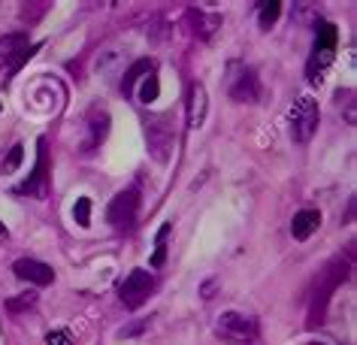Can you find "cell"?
Listing matches in <instances>:
<instances>
[{
  "mask_svg": "<svg viewBox=\"0 0 357 345\" xmlns=\"http://www.w3.org/2000/svg\"><path fill=\"white\" fill-rule=\"evenodd\" d=\"M336 24L330 22H321L318 24V40H315V49H312V58H309V67H306V76L318 85V79L324 76V70L333 64V55H336Z\"/></svg>",
  "mask_w": 357,
  "mask_h": 345,
  "instance_id": "cell-1",
  "label": "cell"
},
{
  "mask_svg": "<svg viewBox=\"0 0 357 345\" xmlns=\"http://www.w3.org/2000/svg\"><path fill=\"white\" fill-rule=\"evenodd\" d=\"M206 106H209V97H206V88L200 82H194L188 88V128H200L203 118H206Z\"/></svg>",
  "mask_w": 357,
  "mask_h": 345,
  "instance_id": "cell-12",
  "label": "cell"
},
{
  "mask_svg": "<svg viewBox=\"0 0 357 345\" xmlns=\"http://www.w3.org/2000/svg\"><path fill=\"white\" fill-rule=\"evenodd\" d=\"M137 209H139V191L128 188L112 197L106 218H109V224H115V227H130L133 218H137Z\"/></svg>",
  "mask_w": 357,
  "mask_h": 345,
  "instance_id": "cell-7",
  "label": "cell"
},
{
  "mask_svg": "<svg viewBox=\"0 0 357 345\" xmlns=\"http://www.w3.org/2000/svg\"><path fill=\"white\" fill-rule=\"evenodd\" d=\"M318 224H321L318 209H303L291 221V236H294V240H309V236L318 230Z\"/></svg>",
  "mask_w": 357,
  "mask_h": 345,
  "instance_id": "cell-14",
  "label": "cell"
},
{
  "mask_svg": "<svg viewBox=\"0 0 357 345\" xmlns=\"http://www.w3.org/2000/svg\"><path fill=\"white\" fill-rule=\"evenodd\" d=\"M158 76H155V70H151V73H146V79H142V88H139V100L142 103H155V97H158Z\"/></svg>",
  "mask_w": 357,
  "mask_h": 345,
  "instance_id": "cell-16",
  "label": "cell"
},
{
  "mask_svg": "<svg viewBox=\"0 0 357 345\" xmlns=\"http://www.w3.org/2000/svg\"><path fill=\"white\" fill-rule=\"evenodd\" d=\"M151 288H155V276L146 273V270H133L130 276L124 279V285H121V303H124V309H139L149 300Z\"/></svg>",
  "mask_w": 357,
  "mask_h": 345,
  "instance_id": "cell-5",
  "label": "cell"
},
{
  "mask_svg": "<svg viewBox=\"0 0 357 345\" xmlns=\"http://www.w3.org/2000/svg\"><path fill=\"white\" fill-rule=\"evenodd\" d=\"M24 306H37V294H19V297H13L10 300V309L13 312H19V309H24Z\"/></svg>",
  "mask_w": 357,
  "mask_h": 345,
  "instance_id": "cell-21",
  "label": "cell"
},
{
  "mask_svg": "<svg viewBox=\"0 0 357 345\" xmlns=\"http://www.w3.org/2000/svg\"><path fill=\"white\" fill-rule=\"evenodd\" d=\"M188 22L194 28V37H200V40H209L212 33L221 28V15L218 13H206V10H191Z\"/></svg>",
  "mask_w": 357,
  "mask_h": 345,
  "instance_id": "cell-13",
  "label": "cell"
},
{
  "mask_svg": "<svg viewBox=\"0 0 357 345\" xmlns=\"http://www.w3.org/2000/svg\"><path fill=\"white\" fill-rule=\"evenodd\" d=\"M318 118H321L318 103L312 100V97H300L291 112V139L294 143H309L312 134L318 130Z\"/></svg>",
  "mask_w": 357,
  "mask_h": 345,
  "instance_id": "cell-3",
  "label": "cell"
},
{
  "mask_svg": "<svg viewBox=\"0 0 357 345\" xmlns=\"http://www.w3.org/2000/svg\"><path fill=\"white\" fill-rule=\"evenodd\" d=\"M49 155H46V143L40 139V158H37V167H33V173H31V179L22 185V194H31V197H49Z\"/></svg>",
  "mask_w": 357,
  "mask_h": 345,
  "instance_id": "cell-9",
  "label": "cell"
},
{
  "mask_svg": "<svg viewBox=\"0 0 357 345\" xmlns=\"http://www.w3.org/2000/svg\"><path fill=\"white\" fill-rule=\"evenodd\" d=\"M227 91L236 103H255L261 97V82H257V76L248 67H234L230 70Z\"/></svg>",
  "mask_w": 357,
  "mask_h": 345,
  "instance_id": "cell-6",
  "label": "cell"
},
{
  "mask_svg": "<svg viewBox=\"0 0 357 345\" xmlns=\"http://www.w3.org/2000/svg\"><path fill=\"white\" fill-rule=\"evenodd\" d=\"M146 73H151V64H149V61H139V64H133V67L128 70V73H124V82H121L124 94H128L130 88L137 85V79H139V76H146Z\"/></svg>",
  "mask_w": 357,
  "mask_h": 345,
  "instance_id": "cell-17",
  "label": "cell"
},
{
  "mask_svg": "<svg viewBox=\"0 0 357 345\" xmlns=\"http://www.w3.org/2000/svg\"><path fill=\"white\" fill-rule=\"evenodd\" d=\"M282 15V3L279 0H273V3H264L261 6V19H257V24H261V31H270L275 22H279Z\"/></svg>",
  "mask_w": 357,
  "mask_h": 345,
  "instance_id": "cell-15",
  "label": "cell"
},
{
  "mask_svg": "<svg viewBox=\"0 0 357 345\" xmlns=\"http://www.w3.org/2000/svg\"><path fill=\"white\" fill-rule=\"evenodd\" d=\"M13 273L24 282H31V285H52L55 282V270L49 267V263L43 261H33V258H22L13 263Z\"/></svg>",
  "mask_w": 357,
  "mask_h": 345,
  "instance_id": "cell-10",
  "label": "cell"
},
{
  "mask_svg": "<svg viewBox=\"0 0 357 345\" xmlns=\"http://www.w3.org/2000/svg\"><path fill=\"white\" fill-rule=\"evenodd\" d=\"M73 218H76L82 227L91 224V200H88V197L76 200V206H73Z\"/></svg>",
  "mask_w": 357,
  "mask_h": 345,
  "instance_id": "cell-18",
  "label": "cell"
},
{
  "mask_svg": "<svg viewBox=\"0 0 357 345\" xmlns=\"http://www.w3.org/2000/svg\"><path fill=\"white\" fill-rule=\"evenodd\" d=\"M0 240H6V227L3 224H0Z\"/></svg>",
  "mask_w": 357,
  "mask_h": 345,
  "instance_id": "cell-24",
  "label": "cell"
},
{
  "mask_svg": "<svg viewBox=\"0 0 357 345\" xmlns=\"http://www.w3.org/2000/svg\"><path fill=\"white\" fill-rule=\"evenodd\" d=\"M46 342H49V345H73V336H70L67 330H52V333L46 336Z\"/></svg>",
  "mask_w": 357,
  "mask_h": 345,
  "instance_id": "cell-22",
  "label": "cell"
},
{
  "mask_svg": "<svg viewBox=\"0 0 357 345\" xmlns=\"http://www.w3.org/2000/svg\"><path fill=\"white\" fill-rule=\"evenodd\" d=\"M218 336L234 345H245L257 336V321L243 312H225L218 318Z\"/></svg>",
  "mask_w": 357,
  "mask_h": 345,
  "instance_id": "cell-4",
  "label": "cell"
},
{
  "mask_svg": "<svg viewBox=\"0 0 357 345\" xmlns=\"http://www.w3.org/2000/svg\"><path fill=\"white\" fill-rule=\"evenodd\" d=\"M22 161H24V148H22V146H13L10 158H6V161H3V167H0V170H3L6 176H10V173H15V170H19V167H22Z\"/></svg>",
  "mask_w": 357,
  "mask_h": 345,
  "instance_id": "cell-20",
  "label": "cell"
},
{
  "mask_svg": "<svg viewBox=\"0 0 357 345\" xmlns=\"http://www.w3.org/2000/svg\"><path fill=\"white\" fill-rule=\"evenodd\" d=\"M339 279H342V263L333 261V263H330V267L318 276V294H315V300H312L309 321H315V318H321V309L327 306V297L333 294V288L339 285Z\"/></svg>",
  "mask_w": 357,
  "mask_h": 345,
  "instance_id": "cell-8",
  "label": "cell"
},
{
  "mask_svg": "<svg viewBox=\"0 0 357 345\" xmlns=\"http://www.w3.org/2000/svg\"><path fill=\"white\" fill-rule=\"evenodd\" d=\"M215 291H218V279H206V282H203V288H200V297L203 300H212Z\"/></svg>",
  "mask_w": 357,
  "mask_h": 345,
  "instance_id": "cell-23",
  "label": "cell"
},
{
  "mask_svg": "<svg viewBox=\"0 0 357 345\" xmlns=\"http://www.w3.org/2000/svg\"><path fill=\"white\" fill-rule=\"evenodd\" d=\"M85 121H88V134H91V139L82 146L85 152H91V148H97L106 139V130H109V112L100 109V106H91L85 115Z\"/></svg>",
  "mask_w": 357,
  "mask_h": 345,
  "instance_id": "cell-11",
  "label": "cell"
},
{
  "mask_svg": "<svg viewBox=\"0 0 357 345\" xmlns=\"http://www.w3.org/2000/svg\"><path fill=\"white\" fill-rule=\"evenodd\" d=\"M167 236H169V224H164L160 227V233H158V249H155V258H151L155 267H160V263L167 261Z\"/></svg>",
  "mask_w": 357,
  "mask_h": 345,
  "instance_id": "cell-19",
  "label": "cell"
},
{
  "mask_svg": "<svg viewBox=\"0 0 357 345\" xmlns=\"http://www.w3.org/2000/svg\"><path fill=\"white\" fill-rule=\"evenodd\" d=\"M146 143H149V155L155 158L158 164H167L169 155L176 148V128L167 115H155L146 125Z\"/></svg>",
  "mask_w": 357,
  "mask_h": 345,
  "instance_id": "cell-2",
  "label": "cell"
}]
</instances>
